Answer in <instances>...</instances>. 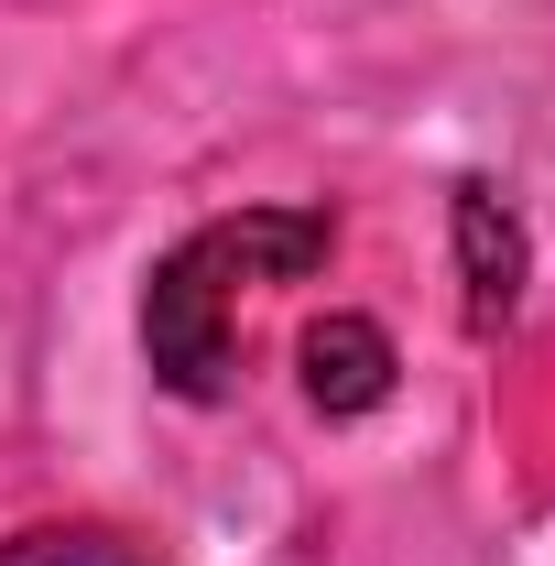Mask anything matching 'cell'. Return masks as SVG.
<instances>
[{
  "label": "cell",
  "mask_w": 555,
  "mask_h": 566,
  "mask_svg": "<svg viewBox=\"0 0 555 566\" xmlns=\"http://www.w3.org/2000/svg\"><path fill=\"white\" fill-rule=\"evenodd\" d=\"M0 566H153V556L121 545V534H98V523H33V534L0 545Z\"/></svg>",
  "instance_id": "277c9868"
},
{
  "label": "cell",
  "mask_w": 555,
  "mask_h": 566,
  "mask_svg": "<svg viewBox=\"0 0 555 566\" xmlns=\"http://www.w3.org/2000/svg\"><path fill=\"white\" fill-rule=\"evenodd\" d=\"M458 283H469V327H512L523 305V229L490 186H458Z\"/></svg>",
  "instance_id": "7a4b0ae2"
},
{
  "label": "cell",
  "mask_w": 555,
  "mask_h": 566,
  "mask_svg": "<svg viewBox=\"0 0 555 566\" xmlns=\"http://www.w3.org/2000/svg\"><path fill=\"white\" fill-rule=\"evenodd\" d=\"M327 240H338L327 208H240V218H208L197 240H175L142 283V349L164 370V392L218 403L240 370V294L316 273Z\"/></svg>",
  "instance_id": "6da1fadb"
},
{
  "label": "cell",
  "mask_w": 555,
  "mask_h": 566,
  "mask_svg": "<svg viewBox=\"0 0 555 566\" xmlns=\"http://www.w3.org/2000/svg\"><path fill=\"white\" fill-rule=\"evenodd\" d=\"M294 359H305V403H316V415H370V403L392 392V338H381L370 316H316Z\"/></svg>",
  "instance_id": "3957f363"
}]
</instances>
